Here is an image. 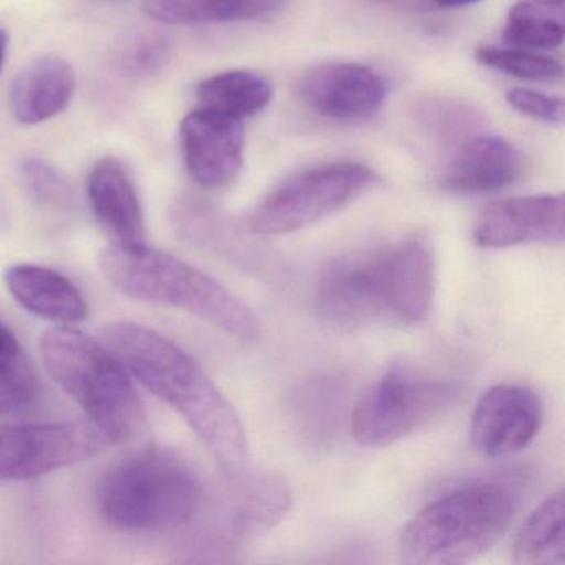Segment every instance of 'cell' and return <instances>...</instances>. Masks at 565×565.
I'll use <instances>...</instances> for the list:
<instances>
[{"instance_id":"cell-27","label":"cell","mask_w":565,"mask_h":565,"mask_svg":"<svg viewBox=\"0 0 565 565\" xmlns=\"http://www.w3.org/2000/svg\"><path fill=\"white\" fill-rule=\"evenodd\" d=\"M170 58V44L163 35L141 34L128 41L118 54V67L130 77L158 74Z\"/></svg>"},{"instance_id":"cell-4","label":"cell","mask_w":565,"mask_h":565,"mask_svg":"<svg viewBox=\"0 0 565 565\" xmlns=\"http://www.w3.org/2000/svg\"><path fill=\"white\" fill-rule=\"evenodd\" d=\"M45 372L71 396L111 443H128L145 431L147 413L130 372L104 343L68 326L41 337Z\"/></svg>"},{"instance_id":"cell-17","label":"cell","mask_w":565,"mask_h":565,"mask_svg":"<svg viewBox=\"0 0 565 565\" xmlns=\"http://www.w3.org/2000/svg\"><path fill=\"white\" fill-rule=\"evenodd\" d=\"M88 200L98 223L115 243L145 244V217L130 174L120 161L105 158L88 174Z\"/></svg>"},{"instance_id":"cell-13","label":"cell","mask_w":565,"mask_h":565,"mask_svg":"<svg viewBox=\"0 0 565 565\" xmlns=\"http://www.w3.org/2000/svg\"><path fill=\"white\" fill-rule=\"evenodd\" d=\"M184 167L204 190L230 186L243 168L244 130L239 120L198 108L180 127Z\"/></svg>"},{"instance_id":"cell-11","label":"cell","mask_w":565,"mask_h":565,"mask_svg":"<svg viewBox=\"0 0 565 565\" xmlns=\"http://www.w3.org/2000/svg\"><path fill=\"white\" fill-rule=\"evenodd\" d=\"M542 402L525 386H492L476 403L469 443L478 455L502 459L524 451L542 426Z\"/></svg>"},{"instance_id":"cell-20","label":"cell","mask_w":565,"mask_h":565,"mask_svg":"<svg viewBox=\"0 0 565 565\" xmlns=\"http://www.w3.org/2000/svg\"><path fill=\"white\" fill-rule=\"evenodd\" d=\"M274 97L270 82L253 71H227L201 82L196 98L201 108L233 120L260 114Z\"/></svg>"},{"instance_id":"cell-10","label":"cell","mask_w":565,"mask_h":565,"mask_svg":"<svg viewBox=\"0 0 565 565\" xmlns=\"http://www.w3.org/2000/svg\"><path fill=\"white\" fill-rule=\"evenodd\" d=\"M296 94L320 117L339 124H356L382 110L390 95V84L366 65L330 62L307 71L297 82Z\"/></svg>"},{"instance_id":"cell-3","label":"cell","mask_w":565,"mask_h":565,"mask_svg":"<svg viewBox=\"0 0 565 565\" xmlns=\"http://www.w3.org/2000/svg\"><path fill=\"white\" fill-rule=\"evenodd\" d=\"M105 279L138 302L171 307L244 343L260 339L256 312L220 280L145 244L111 243L98 257Z\"/></svg>"},{"instance_id":"cell-29","label":"cell","mask_w":565,"mask_h":565,"mask_svg":"<svg viewBox=\"0 0 565 565\" xmlns=\"http://www.w3.org/2000/svg\"><path fill=\"white\" fill-rule=\"evenodd\" d=\"M375 4L386 6V8L398 9V11H413L418 8L416 0H370Z\"/></svg>"},{"instance_id":"cell-9","label":"cell","mask_w":565,"mask_h":565,"mask_svg":"<svg viewBox=\"0 0 565 565\" xmlns=\"http://www.w3.org/2000/svg\"><path fill=\"white\" fill-rule=\"evenodd\" d=\"M110 443L90 419L0 425V481H25L88 461Z\"/></svg>"},{"instance_id":"cell-5","label":"cell","mask_w":565,"mask_h":565,"mask_svg":"<svg viewBox=\"0 0 565 565\" xmlns=\"http://www.w3.org/2000/svg\"><path fill=\"white\" fill-rule=\"evenodd\" d=\"M518 511L514 492L498 482L462 486L416 512L398 537L409 565H461L491 551Z\"/></svg>"},{"instance_id":"cell-18","label":"cell","mask_w":565,"mask_h":565,"mask_svg":"<svg viewBox=\"0 0 565 565\" xmlns=\"http://www.w3.org/2000/svg\"><path fill=\"white\" fill-rule=\"evenodd\" d=\"M289 0H147L148 18L167 25H207L269 18Z\"/></svg>"},{"instance_id":"cell-28","label":"cell","mask_w":565,"mask_h":565,"mask_svg":"<svg viewBox=\"0 0 565 565\" xmlns=\"http://www.w3.org/2000/svg\"><path fill=\"white\" fill-rule=\"evenodd\" d=\"M505 102L522 117L551 127L564 124V100L561 97H551L531 88H512L505 92Z\"/></svg>"},{"instance_id":"cell-19","label":"cell","mask_w":565,"mask_h":565,"mask_svg":"<svg viewBox=\"0 0 565 565\" xmlns=\"http://www.w3.org/2000/svg\"><path fill=\"white\" fill-rule=\"evenodd\" d=\"M518 565L565 564V492L548 495L519 529L512 548Z\"/></svg>"},{"instance_id":"cell-21","label":"cell","mask_w":565,"mask_h":565,"mask_svg":"<svg viewBox=\"0 0 565 565\" xmlns=\"http://www.w3.org/2000/svg\"><path fill=\"white\" fill-rule=\"evenodd\" d=\"M565 0H518L505 18L502 39L525 51H554L564 44Z\"/></svg>"},{"instance_id":"cell-24","label":"cell","mask_w":565,"mask_h":565,"mask_svg":"<svg viewBox=\"0 0 565 565\" xmlns=\"http://www.w3.org/2000/svg\"><path fill=\"white\" fill-rule=\"evenodd\" d=\"M475 57L484 67L521 81L555 82L561 81L564 75L561 62L525 49L481 45L476 49Z\"/></svg>"},{"instance_id":"cell-7","label":"cell","mask_w":565,"mask_h":565,"mask_svg":"<svg viewBox=\"0 0 565 565\" xmlns=\"http://www.w3.org/2000/svg\"><path fill=\"white\" fill-rule=\"evenodd\" d=\"M459 396L456 380L392 366L356 403L353 436L363 446L392 445L445 415Z\"/></svg>"},{"instance_id":"cell-8","label":"cell","mask_w":565,"mask_h":565,"mask_svg":"<svg viewBox=\"0 0 565 565\" xmlns=\"http://www.w3.org/2000/svg\"><path fill=\"white\" fill-rule=\"evenodd\" d=\"M376 174L355 161L307 168L277 184L250 213L247 226L259 236L297 233L352 203Z\"/></svg>"},{"instance_id":"cell-25","label":"cell","mask_w":565,"mask_h":565,"mask_svg":"<svg viewBox=\"0 0 565 565\" xmlns=\"http://www.w3.org/2000/svg\"><path fill=\"white\" fill-rule=\"evenodd\" d=\"M19 178L25 193L39 206L54 211H67L74 206L75 194L67 178L39 158H25L19 163Z\"/></svg>"},{"instance_id":"cell-16","label":"cell","mask_w":565,"mask_h":565,"mask_svg":"<svg viewBox=\"0 0 565 565\" xmlns=\"http://www.w3.org/2000/svg\"><path fill=\"white\" fill-rule=\"evenodd\" d=\"M75 90L77 74L67 61L35 58L12 82L9 108L19 124H44L71 105Z\"/></svg>"},{"instance_id":"cell-6","label":"cell","mask_w":565,"mask_h":565,"mask_svg":"<svg viewBox=\"0 0 565 565\" xmlns=\"http://www.w3.org/2000/svg\"><path fill=\"white\" fill-rule=\"evenodd\" d=\"M201 502L203 488L196 472L157 446L111 466L97 491L104 521L127 532L173 531L200 512Z\"/></svg>"},{"instance_id":"cell-15","label":"cell","mask_w":565,"mask_h":565,"mask_svg":"<svg viewBox=\"0 0 565 565\" xmlns=\"http://www.w3.org/2000/svg\"><path fill=\"white\" fill-rule=\"evenodd\" d=\"M2 276L12 299L39 319L57 326H75L90 316L84 294L64 274L51 267L12 264Z\"/></svg>"},{"instance_id":"cell-2","label":"cell","mask_w":565,"mask_h":565,"mask_svg":"<svg viewBox=\"0 0 565 565\" xmlns=\"http://www.w3.org/2000/svg\"><path fill=\"white\" fill-rule=\"evenodd\" d=\"M435 299V263L422 237H408L329 263L317 312L337 329L425 322Z\"/></svg>"},{"instance_id":"cell-30","label":"cell","mask_w":565,"mask_h":565,"mask_svg":"<svg viewBox=\"0 0 565 565\" xmlns=\"http://www.w3.org/2000/svg\"><path fill=\"white\" fill-rule=\"evenodd\" d=\"M433 4L443 9L468 8V6L478 4L481 0H431Z\"/></svg>"},{"instance_id":"cell-12","label":"cell","mask_w":565,"mask_h":565,"mask_svg":"<svg viewBox=\"0 0 565 565\" xmlns=\"http://www.w3.org/2000/svg\"><path fill=\"white\" fill-rule=\"evenodd\" d=\"M472 239L481 249L562 244L565 239L564 196L542 194L495 201L476 221Z\"/></svg>"},{"instance_id":"cell-22","label":"cell","mask_w":565,"mask_h":565,"mask_svg":"<svg viewBox=\"0 0 565 565\" xmlns=\"http://www.w3.org/2000/svg\"><path fill=\"white\" fill-rule=\"evenodd\" d=\"M243 486L233 515V534L237 541H250L263 537L282 521L292 504V492L277 476L256 478Z\"/></svg>"},{"instance_id":"cell-1","label":"cell","mask_w":565,"mask_h":565,"mask_svg":"<svg viewBox=\"0 0 565 565\" xmlns=\"http://www.w3.org/2000/svg\"><path fill=\"white\" fill-rule=\"evenodd\" d=\"M102 339L131 379L183 416L224 475L236 479L247 471L250 449L243 422L193 355L157 330L125 320L102 327Z\"/></svg>"},{"instance_id":"cell-31","label":"cell","mask_w":565,"mask_h":565,"mask_svg":"<svg viewBox=\"0 0 565 565\" xmlns=\"http://www.w3.org/2000/svg\"><path fill=\"white\" fill-rule=\"evenodd\" d=\"M8 32L0 29V71H2V67H4L6 54H8Z\"/></svg>"},{"instance_id":"cell-23","label":"cell","mask_w":565,"mask_h":565,"mask_svg":"<svg viewBox=\"0 0 565 565\" xmlns=\"http://www.w3.org/2000/svg\"><path fill=\"white\" fill-rule=\"evenodd\" d=\"M416 120L428 137L443 145L456 147L459 141L478 134L481 117L461 102L428 98L416 108Z\"/></svg>"},{"instance_id":"cell-14","label":"cell","mask_w":565,"mask_h":565,"mask_svg":"<svg viewBox=\"0 0 565 565\" xmlns=\"http://www.w3.org/2000/svg\"><path fill=\"white\" fill-rule=\"evenodd\" d=\"M522 173L524 157L511 141L478 131L452 147L439 184L452 193H498L518 183Z\"/></svg>"},{"instance_id":"cell-26","label":"cell","mask_w":565,"mask_h":565,"mask_svg":"<svg viewBox=\"0 0 565 565\" xmlns=\"http://www.w3.org/2000/svg\"><path fill=\"white\" fill-rule=\"evenodd\" d=\"M0 383L31 398L39 385L38 370L11 327L0 322Z\"/></svg>"}]
</instances>
